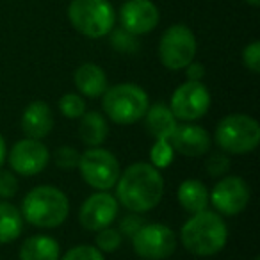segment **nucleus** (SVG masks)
<instances>
[{
	"mask_svg": "<svg viewBox=\"0 0 260 260\" xmlns=\"http://www.w3.org/2000/svg\"><path fill=\"white\" fill-rule=\"evenodd\" d=\"M164 196V178L150 162H136L126 168L116 182V200L130 212L153 210Z\"/></svg>",
	"mask_w": 260,
	"mask_h": 260,
	"instance_id": "obj_1",
	"label": "nucleus"
},
{
	"mask_svg": "<svg viewBox=\"0 0 260 260\" xmlns=\"http://www.w3.org/2000/svg\"><path fill=\"white\" fill-rule=\"evenodd\" d=\"M180 241L196 256H212L228 242V226L221 214L202 210L189 217L180 230Z\"/></svg>",
	"mask_w": 260,
	"mask_h": 260,
	"instance_id": "obj_2",
	"label": "nucleus"
},
{
	"mask_svg": "<svg viewBox=\"0 0 260 260\" xmlns=\"http://www.w3.org/2000/svg\"><path fill=\"white\" fill-rule=\"evenodd\" d=\"M22 217L38 228H57L68 219V196L54 185H38L22 202Z\"/></svg>",
	"mask_w": 260,
	"mask_h": 260,
	"instance_id": "obj_3",
	"label": "nucleus"
},
{
	"mask_svg": "<svg viewBox=\"0 0 260 260\" xmlns=\"http://www.w3.org/2000/svg\"><path fill=\"white\" fill-rule=\"evenodd\" d=\"M102 105L111 121L118 125H132L145 118L150 98L141 86L123 82L105 89L102 94Z\"/></svg>",
	"mask_w": 260,
	"mask_h": 260,
	"instance_id": "obj_4",
	"label": "nucleus"
},
{
	"mask_svg": "<svg viewBox=\"0 0 260 260\" xmlns=\"http://www.w3.org/2000/svg\"><path fill=\"white\" fill-rule=\"evenodd\" d=\"M216 143L232 155L251 153L260 143V125L253 116L228 114L216 126Z\"/></svg>",
	"mask_w": 260,
	"mask_h": 260,
	"instance_id": "obj_5",
	"label": "nucleus"
},
{
	"mask_svg": "<svg viewBox=\"0 0 260 260\" xmlns=\"http://www.w3.org/2000/svg\"><path fill=\"white\" fill-rule=\"evenodd\" d=\"M68 18L82 36L100 40L114 29L116 11L107 0H72Z\"/></svg>",
	"mask_w": 260,
	"mask_h": 260,
	"instance_id": "obj_6",
	"label": "nucleus"
},
{
	"mask_svg": "<svg viewBox=\"0 0 260 260\" xmlns=\"http://www.w3.org/2000/svg\"><path fill=\"white\" fill-rule=\"evenodd\" d=\"M79 171L82 180L96 191H109L119 178V162L112 152L105 148H87L80 153Z\"/></svg>",
	"mask_w": 260,
	"mask_h": 260,
	"instance_id": "obj_7",
	"label": "nucleus"
},
{
	"mask_svg": "<svg viewBox=\"0 0 260 260\" xmlns=\"http://www.w3.org/2000/svg\"><path fill=\"white\" fill-rule=\"evenodd\" d=\"M196 55V38L187 25H171L164 30L159 43L160 62L168 70H184L189 62L194 61Z\"/></svg>",
	"mask_w": 260,
	"mask_h": 260,
	"instance_id": "obj_8",
	"label": "nucleus"
},
{
	"mask_svg": "<svg viewBox=\"0 0 260 260\" xmlns=\"http://www.w3.org/2000/svg\"><path fill=\"white\" fill-rule=\"evenodd\" d=\"M132 246L141 258L164 260L170 258L177 249V235L168 224L148 223L132 235Z\"/></svg>",
	"mask_w": 260,
	"mask_h": 260,
	"instance_id": "obj_9",
	"label": "nucleus"
},
{
	"mask_svg": "<svg viewBox=\"0 0 260 260\" xmlns=\"http://www.w3.org/2000/svg\"><path fill=\"white\" fill-rule=\"evenodd\" d=\"M170 109L180 121L191 123L203 118L210 109V93L202 80H187L171 94Z\"/></svg>",
	"mask_w": 260,
	"mask_h": 260,
	"instance_id": "obj_10",
	"label": "nucleus"
},
{
	"mask_svg": "<svg viewBox=\"0 0 260 260\" xmlns=\"http://www.w3.org/2000/svg\"><path fill=\"white\" fill-rule=\"evenodd\" d=\"M249 196H251V191L246 180L235 175H228L217 180V184L209 192V202L214 205L217 214L237 216L248 207Z\"/></svg>",
	"mask_w": 260,
	"mask_h": 260,
	"instance_id": "obj_11",
	"label": "nucleus"
},
{
	"mask_svg": "<svg viewBox=\"0 0 260 260\" xmlns=\"http://www.w3.org/2000/svg\"><path fill=\"white\" fill-rule=\"evenodd\" d=\"M9 166L20 177H34L48 166L50 153L40 139L25 138L15 143L9 152Z\"/></svg>",
	"mask_w": 260,
	"mask_h": 260,
	"instance_id": "obj_12",
	"label": "nucleus"
},
{
	"mask_svg": "<svg viewBox=\"0 0 260 260\" xmlns=\"http://www.w3.org/2000/svg\"><path fill=\"white\" fill-rule=\"evenodd\" d=\"M118 200L107 191L93 192L84 200L79 210V221L86 230L98 232L111 226L118 217Z\"/></svg>",
	"mask_w": 260,
	"mask_h": 260,
	"instance_id": "obj_13",
	"label": "nucleus"
},
{
	"mask_svg": "<svg viewBox=\"0 0 260 260\" xmlns=\"http://www.w3.org/2000/svg\"><path fill=\"white\" fill-rule=\"evenodd\" d=\"M119 22L123 30L134 36H143L157 27L159 9L152 0H126L119 9Z\"/></svg>",
	"mask_w": 260,
	"mask_h": 260,
	"instance_id": "obj_14",
	"label": "nucleus"
},
{
	"mask_svg": "<svg viewBox=\"0 0 260 260\" xmlns=\"http://www.w3.org/2000/svg\"><path fill=\"white\" fill-rule=\"evenodd\" d=\"M170 145L173 152H178L185 157H202L210 150L212 139L203 126L185 123V125H177Z\"/></svg>",
	"mask_w": 260,
	"mask_h": 260,
	"instance_id": "obj_15",
	"label": "nucleus"
},
{
	"mask_svg": "<svg viewBox=\"0 0 260 260\" xmlns=\"http://www.w3.org/2000/svg\"><path fill=\"white\" fill-rule=\"evenodd\" d=\"M54 128V112L43 100L30 102L22 114V130L30 139H43Z\"/></svg>",
	"mask_w": 260,
	"mask_h": 260,
	"instance_id": "obj_16",
	"label": "nucleus"
},
{
	"mask_svg": "<svg viewBox=\"0 0 260 260\" xmlns=\"http://www.w3.org/2000/svg\"><path fill=\"white\" fill-rule=\"evenodd\" d=\"M73 82L80 94L87 98H98L107 89V75L104 68L94 62H84L73 73Z\"/></svg>",
	"mask_w": 260,
	"mask_h": 260,
	"instance_id": "obj_17",
	"label": "nucleus"
},
{
	"mask_svg": "<svg viewBox=\"0 0 260 260\" xmlns=\"http://www.w3.org/2000/svg\"><path fill=\"white\" fill-rule=\"evenodd\" d=\"M145 118H146V128H148V132L152 134V138L155 141H170L175 128L178 125L170 105L162 104V102L150 105Z\"/></svg>",
	"mask_w": 260,
	"mask_h": 260,
	"instance_id": "obj_18",
	"label": "nucleus"
},
{
	"mask_svg": "<svg viewBox=\"0 0 260 260\" xmlns=\"http://www.w3.org/2000/svg\"><path fill=\"white\" fill-rule=\"evenodd\" d=\"M20 260H59L61 246L50 235H32L20 246Z\"/></svg>",
	"mask_w": 260,
	"mask_h": 260,
	"instance_id": "obj_19",
	"label": "nucleus"
},
{
	"mask_svg": "<svg viewBox=\"0 0 260 260\" xmlns=\"http://www.w3.org/2000/svg\"><path fill=\"white\" fill-rule=\"evenodd\" d=\"M79 119V136L84 145L89 148H96V146L104 145V141L109 136V123L105 116L96 111H89L84 112Z\"/></svg>",
	"mask_w": 260,
	"mask_h": 260,
	"instance_id": "obj_20",
	"label": "nucleus"
},
{
	"mask_svg": "<svg viewBox=\"0 0 260 260\" xmlns=\"http://www.w3.org/2000/svg\"><path fill=\"white\" fill-rule=\"evenodd\" d=\"M178 203L182 205V209L189 214L202 212L207 209L209 203V189L205 187V184L194 178L184 180L178 185Z\"/></svg>",
	"mask_w": 260,
	"mask_h": 260,
	"instance_id": "obj_21",
	"label": "nucleus"
},
{
	"mask_svg": "<svg viewBox=\"0 0 260 260\" xmlns=\"http://www.w3.org/2000/svg\"><path fill=\"white\" fill-rule=\"evenodd\" d=\"M23 230V217L18 207L8 200H0V244L16 241Z\"/></svg>",
	"mask_w": 260,
	"mask_h": 260,
	"instance_id": "obj_22",
	"label": "nucleus"
},
{
	"mask_svg": "<svg viewBox=\"0 0 260 260\" xmlns=\"http://www.w3.org/2000/svg\"><path fill=\"white\" fill-rule=\"evenodd\" d=\"M59 109L68 119H79L86 112V102L80 94L66 93L59 98Z\"/></svg>",
	"mask_w": 260,
	"mask_h": 260,
	"instance_id": "obj_23",
	"label": "nucleus"
},
{
	"mask_svg": "<svg viewBox=\"0 0 260 260\" xmlns=\"http://www.w3.org/2000/svg\"><path fill=\"white\" fill-rule=\"evenodd\" d=\"M121 239L123 235L116 228H102L96 232V248L102 253H114L121 246Z\"/></svg>",
	"mask_w": 260,
	"mask_h": 260,
	"instance_id": "obj_24",
	"label": "nucleus"
},
{
	"mask_svg": "<svg viewBox=\"0 0 260 260\" xmlns=\"http://www.w3.org/2000/svg\"><path fill=\"white\" fill-rule=\"evenodd\" d=\"M61 260H105L104 253L91 244H79L70 248L68 251L62 255Z\"/></svg>",
	"mask_w": 260,
	"mask_h": 260,
	"instance_id": "obj_25",
	"label": "nucleus"
},
{
	"mask_svg": "<svg viewBox=\"0 0 260 260\" xmlns=\"http://www.w3.org/2000/svg\"><path fill=\"white\" fill-rule=\"evenodd\" d=\"M20 189L16 173L11 170L0 168V200H11L16 196Z\"/></svg>",
	"mask_w": 260,
	"mask_h": 260,
	"instance_id": "obj_26",
	"label": "nucleus"
},
{
	"mask_svg": "<svg viewBox=\"0 0 260 260\" xmlns=\"http://www.w3.org/2000/svg\"><path fill=\"white\" fill-rule=\"evenodd\" d=\"M173 148H171L170 141H155L150 153V160L155 168H166L170 166V162L173 160Z\"/></svg>",
	"mask_w": 260,
	"mask_h": 260,
	"instance_id": "obj_27",
	"label": "nucleus"
},
{
	"mask_svg": "<svg viewBox=\"0 0 260 260\" xmlns=\"http://www.w3.org/2000/svg\"><path fill=\"white\" fill-rule=\"evenodd\" d=\"M54 160L57 164V168H61V170H73V168L79 166L80 153L73 146H59L54 153Z\"/></svg>",
	"mask_w": 260,
	"mask_h": 260,
	"instance_id": "obj_28",
	"label": "nucleus"
},
{
	"mask_svg": "<svg viewBox=\"0 0 260 260\" xmlns=\"http://www.w3.org/2000/svg\"><path fill=\"white\" fill-rule=\"evenodd\" d=\"M205 170L210 177H224L230 170V160L224 153H212V155L207 159Z\"/></svg>",
	"mask_w": 260,
	"mask_h": 260,
	"instance_id": "obj_29",
	"label": "nucleus"
},
{
	"mask_svg": "<svg viewBox=\"0 0 260 260\" xmlns=\"http://www.w3.org/2000/svg\"><path fill=\"white\" fill-rule=\"evenodd\" d=\"M242 62L249 72H260V41H253L242 50Z\"/></svg>",
	"mask_w": 260,
	"mask_h": 260,
	"instance_id": "obj_30",
	"label": "nucleus"
},
{
	"mask_svg": "<svg viewBox=\"0 0 260 260\" xmlns=\"http://www.w3.org/2000/svg\"><path fill=\"white\" fill-rule=\"evenodd\" d=\"M111 41H112V47L119 52H136L139 47L134 34L126 32V30H118V32H114Z\"/></svg>",
	"mask_w": 260,
	"mask_h": 260,
	"instance_id": "obj_31",
	"label": "nucleus"
},
{
	"mask_svg": "<svg viewBox=\"0 0 260 260\" xmlns=\"http://www.w3.org/2000/svg\"><path fill=\"white\" fill-rule=\"evenodd\" d=\"M143 224H145L143 217L139 216V214L132 212V214H128V216H125L121 219V223H119V234L126 235V237H132V235H134L136 232L143 226Z\"/></svg>",
	"mask_w": 260,
	"mask_h": 260,
	"instance_id": "obj_32",
	"label": "nucleus"
},
{
	"mask_svg": "<svg viewBox=\"0 0 260 260\" xmlns=\"http://www.w3.org/2000/svg\"><path fill=\"white\" fill-rule=\"evenodd\" d=\"M185 75H187V80H202L203 75H205V68H203L200 62H189L185 66Z\"/></svg>",
	"mask_w": 260,
	"mask_h": 260,
	"instance_id": "obj_33",
	"label": "nucleus"
},
{
	"mask_svg": "<svg viewBox=\"0 0 260 260\" xmlns=\"http://www.w3.org/2000/svg\"><path fill=\"white\" fill-rule=\"evenodd\" d=\"M6 155H8V148H6L4 138H2V134H0V168H2V164H4Z\"/></svg>",
	"mask_w": 260,
	"mask_h": 260,
	"instance_id": "obj_34",
	"label": "nucleus"
},
{
	"mask_svg": "<svg viewBox=\"0 0 260 260\" xmlns=\"http://www.w3.org/2000/svg\"><path fill=\"white\" fill-rule=\"evenodd\" d=\"M246 2H248L249 6H253V8H258L260 6V0H246Z\"/></svg>",
	"mask_w": 260,
	"mask_h": 260,
	"instance_id": "obj_35",
	"label": "nucleus"
},
{
	"mask_svg": "<svg viewBox=\"0 0 260 260\" xmlns=\"http://www.w3.org/2000/svg\"><path fill=\"white\" fill-rule=\"evenodd\" d=\"M253 260H260V258H258V256H255V258H253Z\"/></svg>",
	"mask_w": 260,
	"mask_h": 260,
	"instance_id": "obj_36",
	"label": "nucleus"
}]
</instances>
